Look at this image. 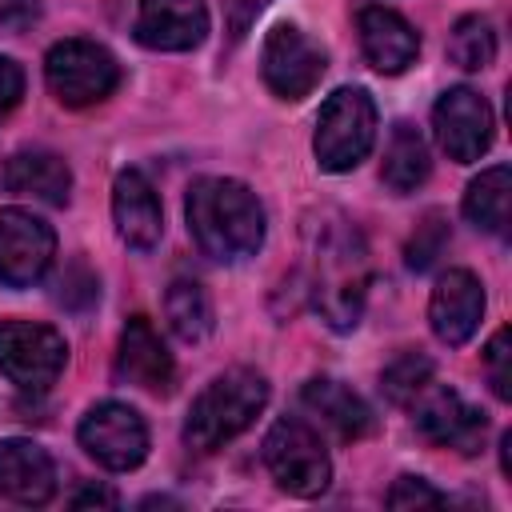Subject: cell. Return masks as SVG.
Here are the masks:
<instances>
[{
  "label": "cell",
  "mask_w": 512,
  "mask_h": 512,
  "mask_svg": "<svg viewBox=\"0 0 512 512\" xmlns=\"http://www.w3.org/2000/svg\"><path fill=\"white\" fill-rule=\"evenodd\" d=\"M164 316H168V328L184 340V344H200L208 340L212 324H216V312H212V296L200 280H172L168 292H164Z\"/></svg>",
  "instance_id": "7402d4cb"
},
{
  "label": "cell",
  "mask_w": 512,
  "mask_h": 512,
  "mask_svg": "<svg viewBox=\"0 0 512 512\" xmlns=\"http://www.w3.org/2000/svg\"><path fill=\"white\" fill-rule=\"evenodd\" d=\"M188 232L204 256L220 264H240L264 244V208L256 192L232 176H204L184 200Z\"/></svg>",
  "instance_id": "6da1fadb"
},
{
  "label": "cell",
  "mask_w": 512,
  "mask_h": 512,
  "mask_svg": "<svg viewBox=\"0 0 512 512\" xmlns=\"http://www.w3.org/2000/svg\"><path fill=\"white\" fill-rule=\"evenodd\" d=\"M268 404V380L256 368H228L220 372L188 408L184 440L196 452H216L236 440Z\"/></svg>",
  "instance_id": "3957f363"
},
{
  "label": "cell",
  "mask_w": 512,
  "mask_h": 512,
  "mask_svg": "<svg viewBox=\"0 0 512 512\" xmlns=\"http://www.w3.org/2000/svg\"><path fill=\"white\" fill-rule=\"evenodd\" d=\"M508 204H512V172H508V164L484 168L464 192V216L480 232H496L500 236L508 228Z\"/></svg>",
  "instance_id": "603a6c76"
},
{
  "label": "cell",
  "mask_w": 512,
  "mask_h": 512,
  "mask_svg": "<svg viewBox=\"0 0 512 512\" xmlns=\"http://www.w3.org/2000/svg\"><path fill=\"white\" fill-rule=\"evenodd\" d=\"M88 504H96V508H116L120 500H116V492L112 488H80L76 496H72V508H88Z\"/></svg>",
  "instance_id": "1f68e13d"
},
{
  "label": "cell",
  "mask_w": 512,
  "mask_h": 512,
  "mask_svg": "<svg viewBox=\"0 0 512 512\" xmlns=\"http://www.w3.org/2000/svg\"><path fill=\"white\" fill-rule=\"evenodd\" d=\"M448 60L464 72H484L496 60V32L484 16H460L448 32Z\"/></svg>",
  "instance_id": "cb8c5ba5"
},
{
  "label": "cell",
  "mask_w": 512,
  "mask_h": 512,
  "mask_svg": "<svg viewBox=\"0 0 512 512\" xmlns=\"http://www.w3.org/2000/svg\"><path fill=\"white\" fill-rule=\"evenodd\" d=\"M112 220L116 232L128 248L136 252H152L164 236V212H160V196L152 188V180L140 168H124L112 180Z\"/></svg>",
  "instance_id": "9a60e30c"
},
{
  "label": "cell",
  "mask_w": 512,
  "mask_h": 512,
  "mask_svg": "<svg viewBox=\"0 0 512 512\" xmlns=\"http://www.w3.org/2000/svg\"><path fill=\"white\" fill-rule=\"evenodd\" d=\"M68 344L52 324L0 320V372L32 392H44L64 372Z\"/></svg>",
  "instance_id": "ba28073f"
},
{
  "label": "cell",
  "mask_w": 512,
  "mask_h": 512,
  "mask_svg": "<svg viewBox=\"0 0 512 512\" xmlns=\"http://www.w3.org/2000/svg\"><path fill=\"white\" fill-rule=\"evenodd\" d=\"M208 36L204 0H140L136 40L152 52H192Z\"/></svg>",
  "instance_id": "4fadbf2b"
},
{
  "label": "cell",
  "mask_w": 512,
  "mask_h": 512,
  "mask_svg": "<svg viewBox=\"0 0 512 512\" xmlns=\"http://www.w3.org/2000/svg\"><path fill=\"white\" fill-rule=\"evenodd\" d=\"M484 316V288L468 268H448L428 300V324L436 332V340L460 348L472 340V332L480 328Z\"/></svg>",
  "instance_id": "5bb4252c"
},
{
  "label": "cell",
  "mask_w": 512,
  "mask_h": 512,
  "mask_svg": "<svg viewBox=\"0 0 512 512\" xmlns=\"http://www.w3.org/2000/svg\"><path fill=\"white\" fill-rule=\"evenodd\" d=\"M116 376L124 384H136L144 392H172V380H176V364L164 348V340L156 336V328L144 320V316H132L120 332V344H116Z\"/></svg>",
  "instance_id": "e0dca14e"
},
{
  "label": "cell",
  "mask_w": 512,
  "mask_h": 512,
  "mask_svg": "<svg viewBox=\"0 0 512 512\" xmlns=\"http://www.w3.org/2000/svg\"><path fill=\"white\" fill-rule=\"evenodd\" d=\"M376 144V100L364 88H336L320 116L312 152L324 172H352Z\"/></svg>",
  "instance_id": "277c9868"
},
{
  "label": "cell",
  "mask_w": 512,
  "mask_h": 512,
  "mask_svg": "<svg viewBox=\"0 0 512 512\" xmlns=\"http://www.w3.org/2000/svg\"><path fill=\"white\" fill-rule=\"evenodd\" d=\"M428 384H432V360H428L424 352H400V356L380 372V392H384L392 404H400V408H408Z\"/></svg>",
  "instance_id": "d4e9b609"
},
{
  "label": "cell",
  "mask_w": 512,
  "mask_h": 512,
  "mask_svg": "<svg viewBox=\"0 0 512 512\" xmlns=\"http://www.w3.org/2000/svg\"><path fill=\"white\" fill-rule=\"evenodd\" d=\"M300 400H304V408L320 420V424H328L340 440H360V436H368L372 432V408L348 388V384H340V380H332V376H312L308 384H304V392H300Z\"/></svg>",
  "instance_id": "ffe728a7"
},
{
  "label": "cell",
  "mask_w": 512,
  "mask_h": 512,
  "mask_svg": "<svg viewBox=\"0 0 512 512\" xmlns=\"http://www.w3.org/2000/svg\"><path fill=\"white\" fill-rule=\"evenodd\" d=\"M432 128H436V140H440V148L448 152V160L472 164V160H480V156L488 152L496 120H492L488 100H484L476 88H464V84H460V88H448V92L436 100V108H432Z\"/></svg>",
  "instance_id": "7c38bea8"
},
{
  "label": "cell",
  "mask_w": 512,
  "mask_h": 512,
  "mask_svg": "<svg viewBox=\"0 0 512 512\" xmlns=\"http://www.w3.org/2000/svg\"><path fill=\"white\" fill-rule=\"evenodd\" d=\"M4 188L16 196H32L40 204H68L72 168L64 164V156H56L48 148H24V152L8 156Z\"/></svg>",
  "instance_id": "d6986e66"
},
{
  "label": "cell",
  "mask_w": 512,
  "mask_h": 512,
  "mask_svg": "<svg viewBox=\"0 0 512 512\" xmlns=\"http://www.w3.org/2000/svg\"><path fill=\"white\" fill-rule=\"evenodd\" d=\"M428 172H432V160H428V144H424V136H420L408 120L392 124L388 144H384L380 180H384L396 196H408V192H416V188L428 180Z\"/></svg>",
  "instance_id": "44dd1931"
},
{
  "label": "cell",
  "mask_w": 512,
  "mask_h": 512,
  "mask_svg": "<svg viewBox=\"0 0 512 512\" xmlns=\"http://www.w3.org/2000/svg\"><path fill=\"white\" fill-rule=\"evenodd\" d=\"M356 32H360L364 60H368L376 72H384V76L404 72V68L416 64V56H420V36H416V28H412L400 12L384 8V4L360 8V12H356Z\"/></svg>",
  "instance_id": "2e32d148"
},
{
  "label": "cell",
  "mask_w": 512,
  "mask_h": 512,
  "mask_svg": "<svg viewBox=\"0 0 512 512\" xmlns=\"http://www.w3.org/2000/svg\"><path fill=\"white\" fill-rule=\"evenodd\" d=\"M24 96V68L12 56H0V120L20 104Z\"/></svg>",
  "instance_id": "f546056e"
},
{
  "label": "cell",
  "mask_w": 512,
  "mask_h": 512,
  "mask_svg": "<svg viewBox=\"0 0 512 512\" xmlns=\"http://www.w3.org/2000/svg\"><path fill=\"white\" fill-rule=\"evenodd\" d=\"M264 464L288 496H320L332 480V460L320 432L300 416H280L264 436Z\"/></svg>",
  "instance_id": "5b68a950"
},
{
  "label": "cell",
  "mask_w": 512,
  "mask_h": 512,
  "mask_svg": "<svg viewBox=\"0 0 512 512\" xmlns=\"http://www.w3.org/2000/svg\"><path fill=\"white\" fill-rule=\"evenodd\" d=\"M56 492L52 456L32 440H0V496L16 504H48Z\"/></svg>",
  "instance_id": "ac0fdd59"
},
{
  "label": "cell",
  "mask_w": 512,
  "mask_h": 512,
  "mask_svg": "<svg viewBox=\"0 0 512 512\" xmlns=\"http://www.w3.org/2000/svg\"><path fill=\"white\" fill-rule=\"evenodd\" d=\"M328 68L324 48L296 24H272L260 48V76L280 100H304Z\"/></svg>",
  "instance_id": "9c48e42d"
},
{
  "label": "cell",
  "mask_w": 512,
  "mask_h": 512,
  "mask_svg": "<svg viewBox=\"0 0 512 512\" xmlns=\"http://www.w3.org/2000/svg\"><path fill=\"white\" fill-rule=\"evenodd\" d=\"M328 224H308L312 256H316V312L336 328L348 332L360 324L364 312V244L344 216L324 212Z\"/></svg>",
  "instance_id": "7a4b0ae2"
},
{
  "label": "cell",
  "mask_w": 512,
  "mask_h": 512,
  "mask_svg": "<svg viewBox=\"0 0 512 512\" xmlns=\"http://www.w3.org/2000/svg\"><path fill=\"white\" fill-rule=\"evenodd\" d=\"M484 372L500 400H512V352H508V328H496L484 348Z\"/></svg>",
  "instance_id": "4316f807"
},
{
  "label": "cell",
  "mask_w": 512,
  "mask_h": 512,
  "mask_svg": "<svg viewBox=\"0 0 512 512\" xmlns=\"http://www.w3.org/2000/svg\"><path fill=\"white\" fill-rule=\"evenodd\" d=\"M44 12V0H0V28L28 32Z\"/></svg>",
  "instance_id": "f1b7e54d"
},
{
  "label": "cell",
  "mask_w": 512,
  "mask_h": 512,
  "mask_svg": "<svg viewBox=\"0 0 512 512\" xmlns=\"http://www.w3.org/2000/svg\"><path fill=\"white\" fill-rule=\"evenodd\" d=\"M56 256V232L28 208H0V284L32 288Z\"/></svg>",
  "instance_id": "8fae6325"
},
{
  "label": "cell",
  "mask_w": 512,
  "mask_h": 512,
  "mask_svg": "<svg viewBox=\"0 0 512 512\" xmlns=\"http://www.w3.org/2000/svg\"><path fill=\"white\" fill-rule=\"evenodd\" d=\"M384 504H388V508H440V504H444V492H436V488H432L428 480H420V476H400V480L388 488Z\"/></svg>",
  "instance_id": "83f0119b"
},
{
  "label": "cell",
  "mask_w": 512,
  "mask_h": 512,
  "mask_svg": "<svg viewBox=\"0 0 512 512\" xmlns=\"http://www.w3.org/2000/svg\"><path fill=\"white\" fill-rule=\"evenodd\" d=\"M264 8H268V0H224V24H228V36L240 40Z\"/></svg>",
  "instance_id": "4dcf8cb0"
},
{
  "label": "cell",
  "mask_w": 512,
  "mask_h": 512,
  "mask_svg": "<svg viewBox=\"0 0 512 512\" xmlns=\"http://www.w3.org/2000/svg\"><path fill=\"white\" fill-rule=\"evenodd\" d=\"M44 80L60 104L88 108V104H100L116 92L120 64L96 40H60L44 56Z\"/></svg>",
  "instance_id": "8992f818"
},
{
  "label": "cell",
  "mask_w": 512,
  "mask_h": 512,
  "mask_svg": "<svg viewBox=\"0 0 512 512\" xmlns=\"http://www.w3.org/2000/svg\"><path fill=\"white\" fill-rule=\"evenodd\" d=\"M76 440L108 472H132L148 456V424L136 408H128L120 400H104V404L88 408L76 428Z\"/></svg>",
  "instance_id": "52a82bcc"
},
{
  "label": "cell",
  "mask_w": 512,
  "mask_h": 512,
  "mask_svg": "<svg viewBox=\"0 0 512 512\" xmlns=\"http://www.w3.org/2000/svg\"><path fill=\"white\" fill-rule=\"evenodd\" d=\"M444 244H448V224H444V216H440V212H428V216H424V224L416 228V236H412V240H408V248H404L408 268H412V272L432 268V260L444 252Z\"/></svg>",
  "instance_id": "484cf974"
},
{
  "label": "cell",
  "mask_w": 512,
  "mask_h": 512,
  "mask_svg": "<svg viewBox=\"0 0 512 512\" xmlns=\"http://www.w3.org/2000/svg\"><path fill=\"white\" fill-rule=\"evenodd\" d=\"M412 420H416V432L436 444V448H456L464 456L480 452L484 444V432H488V416L480 408H472L460 392L444 388V384H428L412 404Z\"/></svg>",
  "instance_id": "30bf717a"
}]
</instances>
